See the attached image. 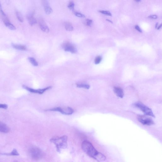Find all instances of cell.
<instances>
[{"mask_svg":"<svg viewBox=\"0 0 162 162\" xmlns=\"http://www.w3.org/2000/svg\"><path fill=\"white\" fill-rule=\"evenodd\" d=\"M2 7H1V3H0V13H1V12L2 11Z\"/></svg>","mask_w":162,"mask_h":162,"instance_id":"31","label":"cell"},{"mask_svg":"<svg viewBox=\"0 0 162 162\" xmlns=\"http://www.w3.org/2000/svg\"><path fill=\"white\" fill-rule=\"evenodd\" d=\"M62 47L66 51L70 52L72 53H76L77 50L74 46L71 43L68 42H66L63 43Z\"/></svg>","mask_w":162,"mask_h":162,"instance_id":"6","label":"cell"},{"mask_svg":"<svg viewBox=\"0 0 162 162\" xmlns=\"http://www.w3.org/2000/svg\"><path fill=\"white\" fill-rule=\"evenodd\" d=\"M161 27V24L160 26H159V27L157 28V29H160Z\"/></svg>","mask_w":162,"mask_h":162,"instance_id":"32","label":"cell"},{"mask_svg":"<svg viewBox=\"0 0 162 162\" xmlns=\"http://www.w3.org/2000/svg\"><path fill=\"white\" fill-rule=\"evenodd\" d=\"M5 155H13V156H18L19 155V153L17 151L16 149H14L13 151L11 152L10 154H5Z\"/></svg>","mask_w":162,"mask_h":162,"instance_id":"22","label":"cell"},{"mask_svg":"<svg viewBox=\"0 0 162 162\" xmlns=\"http://www.w3.org/2000/svg\"><path fill=\"white\" fill-rule=\"evenodd\" d=\"M135 28L138 31L140 32V33L142 32V31L141 29L139 27H138V25H136L135 27Z\"/></svg>","mask_w":162,"mask_h":162,"instance_id":"30","label":"cell"},{"mask_svg":"<svg viewBox=\"0 0 162 162\" xmlns=\"http://www.w3.org/2000/svg\"><path fill=\"white\" fill-rule=\"evenodd\" d=\"M13 162H19L18 161H14Z\"/></svg>","mask_w":162,"mask_h":162,"instance_id":"34","label":"cell"},{"mask_svg":"<svg viewBox=\"0 0 162 162\" xmlns=\"http://www.w3.org/2000/svg\"><path fill=\"white\" fill-rule=\"evenodd\" d=\"M82 149L87 155L94 159L99 153L92 144L88 141H84L82 144Z\"/></svg>","mask_w":162,"mask_h":162,"instance_id":"2","label":"cell"},{"mask_svg":"<svg viewBox=\"0 0 162 162\" xmlns=\"http://www.w3.org/2000/svg\"><path fill=\"white\" fill-rule=\"evenodd\" d=\"M16 15L17 18L19 20V21L20 22H23L24 21V19H23L22 14L19 11H17Z\"/></svg>","mask_w":162,"mask_h":162,"instance_id":"20","label":"cell"},{"mask_svg":"<svg viewBox=\"0 0 162 162\" xmlns=\"http://www.w3.org/2000/svg\"><path fill=\"white\" fill-rule=\"evenodd\" d=\"M139 121L143 125H150L154 123L152 120L149 118L143 116H139L138 117Z\"/></svg>","mask_w":162,"mask_h":162,"instance_id":"8","label":"cell"},{"mask_svg":"<svg viewBox=\"0 0 162 162\" xmlns=\"http://www.w3.org/2000/svg\"><path fill=\"white\" fill-rule=\"evenodd\" d=\"M74 14L76 16L79 18H83L85 17V15L79 12H74Z\"/></svg>","mask_w":162,"mask_h":162,"instance_id":"26","label":"cell"},{"mask_svg":"<svg viewBox=\"0 0 162 162\" xmlns=\"http://www.w3.org/2000/svg\"><path fill=\"white\" fill-rule=\"evenodd\" d=\"M6 27L10 29L11 30H15L16 27H14V25L10 22L7 23V24L5 25Z\"/></svg>","mask_w":162,"mask_h":162,"instance_id":"21","label":"cell"},{"mask_svg":"<svg viewBox=\"0 0 162 162\" xmlns=\"http://www.w3.org/2000/svg\"><path fill=\"white\" fill-rule=\"evenodd\" d=\"M42 3L44 8V11L46 14H50L52 12V9L49 6L48 2L47 1H42Z\"/></svg>","mask_w":162,"mask_h":162,"instance_id":"9","label":"cell"},{"mask_svg":"<svg viewBox=\"0 0 162 162\" xmlns=\"http://www.w3.org/2000/svg\"><path fill=\"white\" fill-rule=\"evenodd\" d=\"M114 91L117 96L120 98H123L124 96V93L123 89L119 87H114Z\"/></svg>","mask_w":162,"mask_h":162,"instance_id":"13","label":"cell"},{"mask_svg":"<svg viewBox=\"0 0 162 162\" xmlns=\"http://www.w3.org/2000/svg\"><path fill=\"white\" fill-rule=\"evenodd\" d=\"M64 27L66 29L69 31H72L74 30V27L71 23L66 22L64 23Z\"/></svg>","mask_w":162,"mask_h":162,"instance_id":"16","label":"cell"},{"mask_svg":"<svg viewBox=\"0 0 162 162\" xmlns=\"http://www.w3.org/2000/svg\"><path fill=\"white\" fill-rule=\"evenodd\" d=\"M76 85L77 87L79 88H83L86 89H88L90 88V86L88 84L77 83Z\"/></svg>","mask_w":162,"mask_h":162,"instance_id":"18","label":"cell"},{"mask_svg":"<svg viewBox=\"0 0 162 162\" xmlns=\"http://www.w3.org/2000/svg\"><path fill=\"white\" fill-rule=\"evenodd\" d=\"M39 25L40 29L44 32L48 33L50 30L47 25L43 20H40L39 23Z\"/></svg>","mask_w":162,"mask_h":162,"instance_id":"10","label":"cell"},{"mask_svg":"<svg viewBox=\"0 0 162 162\" xmlns=\"http://www.w3.org/2000/svg\"><path fill=\"white\" fill-rule=\"evenodd\" d=\"M8 108V106L5 104H0V108L6 109Z\"/></svg>","mask_w":162,"mask_h":162,"instance_id":"28","label":"cell"},{"mask_svg":"<svg viewBox=\"0 0 162 162\" xmlns=\"http://www.w3.org/2000/svg\"><path fill=\"white\" fill-rule=\"evenodd\" d=\"M27 18L31 25L33 26L36 24L37 23V20L34 18L32 13L28 14V15L27 16Z\"/></svg>","mask_w":162,"mask_h":162,"instance_id":"12","label":"cell"},{"mask_svg":"<svg viewBox=\"0 0 162 162\" xmlns=\"http://www.w3.org/2000/svg\"><path fill=\"white\" fill-rule=\"evenodd\" d=\"M30 153L31 157L35 160H39L42 157L43 154L41 150L37 147L31 148Z\"/></svg>","mask_w":162,"mask_h":162,"instance_id":"4","label":"cell"},{"mask_svg":"<svg viewBox=\"0 0 162 162\" xmlns=\"http://www.w3.org/2000/svg\"><path fill=\"white\" fill-rule=\"evenodd\" d=\"M68 137L63 135L60 137H54L51 139L50 141L55 145L57 152H60L61 150L65 149L67 147Z\"/></svg>","mask_w":162,"mask_h":162,"instance_id":"1","label":"cell"},{"mask_svg":"<svg viewBox=\"0 0 162 162\" xmlns=\"http://www.w3.org/2000/svg\"><path fill=\"white\" fill-rule=\"evenodd\" d=\"M23 88L27 90L32 92V93L39 94H42L43 93H44L46 91L48 90L49 89H50L52 88L51 86H48L47 87V88L42 89H34L29 88L28 87L25 85L23 86Z\"/></svg>","mask_w":162,"mask_h":162,"instance_id":"7","label":"cell"},{"mask_svg":"<svg viewBox=\"0 0 162 162\" xmlns=\"http://www.w3.org/2000/svg\"><path fill=\"white\" fill-rule=\"evenodd\" d=\"M107 20H108V21H109V22H111L112 23V21H110V20H108V19H107Z\"/></svg>","mask_w":162,"mask_h":162,"instance_id":"33","label":"cell"},{"mask_svg":"<svg viewBox=\"0 0 162 162\" xmlns=\"http://www.w3.org/2000/svg\"><path fill=\"white\" fill-rule=\"evenodd\" d=\"M106 159L105 156L102 153L99 152L94 159L98 162H101L105 161Z\"/></svg>","mask_w":162,"mask_h":162,"instance_id":"14","label":"cell"},{"mask_svg":"<svg viewBox=\"0 0 162 162\" xmlns=\"http://www.w3.org/2000/svg\"><path fill=\"white\" fill-rule=\"evenodd\" d=\"M10 131V129L5 123L0 122V132L7 133Z\"/></svg>","mask_w":162,"mask_h":162,"instance_id":"11","label":"cell"},{"mask_svg":"<svg viewBox=\"0 0 162 162\" xmlns=\"http://www.w3.org/2000/svg\"><path fill=\"white\" fill-rule=\"evenodd\" d=\"M92 20L88 19L86 20V24L88 26H90L92 24Z\"/></svg>","mask_w":162,"mask_h":162,"instance_id":"27","label":"cell"},{"mask_svg":"<svg viewBox=\"0 0 162 162\" xmlns=\"http://www.w3.org/2000/svg\"><path fill=\"white\" fill-rule=\"evenodd\" d=\"M149 18L153 19H157V16L156 15H152L149 17Z\"/></svg>","mask_w":162,"mask_h":162,"instance_id":"29","label":"cell"},{"mask_svg":"<svg viewBox=\"0 0 162 162\" xmlns=\"http://www.w3.org/2000/svg\"><path fill=\"white\" fill-rule=\"evenodd\" d=\"M74 2L73 1H70L68 5V7L69 9L73 10H74Z\"/></svg>","mask_w":162,"mask_h":162,"instance_id":"23","label":"cell"},{"mask_svg":"<svg viewBox=\"0 0 162 162\" xmlns=\"http://www.w3.org/2000/svg\"><path fill=\"white\" fill-rule=\"evenodd\" d=\"M49 111L58 112L63 114L68 115L72 114L74 112L73 109L69 107L65 108L57 107V108L49 109Z\"/></svg>","mask_w":162,"mask_h":162,"instance_id":"3","label":"cell"},{"mask_svg":"<svg viewBox=\"0 0 162 162\" xmlns=\"http://www.w3.org/2000/svg\"><path fill=\"white\" fill-rule=\"evenodd\" d=\"M102 60V57L100 56H98L96 58L95 60V64H99Z\"/></svg>","mask_w":162,"mask_h":162,"instance_id":"24","label":"cell"},{"mask_svg":"<svg viewBox=\"0 0 162 162\" xmlns=\"http://www.w3.org/2000/svg\"><path fill=\"white\" fill-rule=\"evenodd\" d=\"M99 12L102 14H105V15H107L112 16V14L109 11H99Z\"/></svg>","mask_w":162,"mask_h":162,"instance_id":"25","label":"cell"},{"mask_svg":"<svg viewBox=\"0 0 162 162\" xmlns=\"http://www.w3.org/2000/svg\"><path fill=\"white\" fill-rule=\"evenodd\" d=\"M135 106L140 109L146 115L155 117L152 110L146 106L141 103H137L135 104Z\"/></svg>","mask_w":162,"mask_h":162,"instance_id":"5","label":"cell"},{"mask_svg":"<svg viewBox=\"0 0 162 162\" xmlns=\"http://www.w3.org/2000/svg\"><path fill=\"white\" fill-rule=\"evenodd\" d=\"M13 47L17 50H27V48L24 45L12 44Z\"/></svg>","mask_w":162,"mask_h":162,"instance_id":"17","label":"cell"},{"mask_svg":"<svg viewBox=\"0 0 162 162\" xmlns=\"http://www.w3.org/2000/svg\"><path fill=\"white\" fill-rule=\"evenodd\" d=\"M28 60L32 64L35 66H38V63L37 61L33 57H29Z\"/></svg>","mask_w":162,"mask_h":162,"instance_id":"19","label":"cell"},{"mask_svg":"<svg viewBox=\"0 0 162 162\" xmlns=\"http://www.w3.org/2000/svg\"><path fill=\"white\" fill-rule=\"evenodd\" d=\"M1 14V17L5 25L7 24L8 23L10 22L9 20L7 17L4 13V11H2L0 13Z\"/></svg>","mask_w":162,"mask_h":162,"instance_id":"15","label":"cell"}]
</instances>
